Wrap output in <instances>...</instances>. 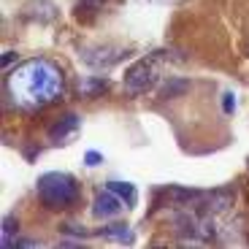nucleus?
<instances>
[{
	"label": "nucleus",
	"instance_id": "1",
	"mask_svg": "<svg viewBox=\"0 0 249 249\" xmlns=\"http://www.w3.org/2000/svg\"><path fill=\"white\" fill-rule=\"evenodd\" d=\"M65 92L62 71L49 60H30L8 76V95L19 108L49 106Z\"/></svg>",
	"mask_w": 249,
	"mask_h": 249
},
{
	"label": "nucleus",
	"instance_id": "2",
	"mask_svg": "<svg viewBox=\"0 0 249 249\" xmlns=\"http://www.w3.org/2000/svg\"><path fill=\"white\" fill-rule=\"evenodd\" d=\"M38 195H41L44 206H49V209H65V206H71L76 200L79 187H76V179L71 174L52 171V174H44L38 179Z\"/></svg>",
	"mask_w": 249,
	"mask_h": 249
},
{
	"label": "nucleus",
	"instance_id": "3",
	"mask_svg": "<svg viewBox=\"0 0 249 249\" xmlns=\"http://www.w3.org/2000/svg\"><path fill=\"white\" fill-rule=\"evenodd\" d=\"M157 73H160V68H157V54L141 57V60H136L130 68H127V73H124V89L133 92V95L143 92V89H149L157 81Z\"/></svg>",
	"mask_w": 249,
	"mask_h": 249
},
{
	"label": "nucleus",
	"instance_id": "4",
	"mask_svg": "<svg viewBox=\"0 0 249 249\" xmlns=\"http://www.w3.org/2000/svg\"><path fill=\"white\" fill-rule=\"evenodd\" d=\"M127 57V49L124 46H92V49L81 52V62L92 71H108L114 68L117 62H122Z\"/></svg>",
	"mask_w": 249,
	"mask_h": 249
},
{
	"label": "nucleus",
	"instance_id": "5",
	"mask_svg": "<svg viewBox=\"0 0 249 249\" xmlns=\"http://www.w3.org/2000/svg\"><path fill=\"white\" fill-rule=\"evenodd\" d=\"M124 212V200L119 198L117 193H111V190H100L98 195H95V200H92V217H98V219H114V217H119V214Z\"/></svg>",
	"mask_w": 249,
	"mask_h": 249
},
{
	"label": "nucleus",
	"instance_id": "6",
	"mask_svg": "<svg viewBox=\"0 0 249 249\" xmlns=\"http://www.w3.org/2000/svg\"><path fill=\"white\" fill-rule=\"evenodd\" d=\"M79 124H81V119L76 117V114H68L65 119H60V122H57L54 127H52V133H49L52 141H54V143H65L76 130H79Z\"/></svg>",
	"mask_w": 249,
	"mask_h": 249
},
{
	"label": "nucleus",
	"instance_id": "7",
	"mask_svg": "<svg viewBox=\"0 0 249 249\" xmlns=\"http://www.w3.org/2000/svg\"><path fill=\"white\" fill-rule=\"evenodd\" d=\"M106 187L111 190V193H117L119 198H122L124 203H127V206H133V203H136V198H138L136 184H130V181H108Z\"/></svg>",
	"mask_w": 249,
	"mask_h": 249
},
{
	"label": "nucleus",
	"instance_id": "8",
	"mask_svg": "<svg viewBox=\"0 0 249 249\" xmlns=\"http://www.w3.org/2000/svg\"><path fill=\"white\" fill-rule=\"evenodd\" d=\"M103 236H108V238H117L119 244H130V241H133V236H130V228H127V225H108L106 231H103Z\"/></svg>",
	"mask_w": 249,
	"mask_h": 249
},
{
	"label": "nucleus",
	"instance_id": "9",
	"mask_svg": "<svg viewBox=\"0 0 249 249\" xmlns=\"http://www.w3.org/2000/svg\"><path fill=\"white\" fill-rule=\"evenodd\" d=\"M14 233H17V219L6 217L3 219V236H0V244H3V247H14V241H11Z\"/></svg>",
	"mask_w": 249,
	"mask_h": 249
},
{
	"label": "nucleus",
	"instance_id": "10",
	"mask_svg": "<svg viewBox=\"0 0 249 249\" xmlns=\"http://www.w3.org/2000/svg\"><path fill=\"white\" fill-rule=\"evenodd\" d=\"M106 87V79H84L81 81V92H98Z\"/></svg>",
	"mask_w": 249,
	"mask_h": 249
},
{
	"label": "nucleus",
	"instance_id": "11",
	"mask_svg": "<svg viewBox=\"0 0 249 249\" xmlns=\"http://www.w3.org/2000/svg\"><path fill=\"white\" fill-rule=\"evenodd\" d=\"M222 108H225V114L236 111V98H233V92H225L222 95Z\"/></svg>",
	"mask_w": 249,
	"mask_h": 249
},
{
	"label": "nucleus",
	"instance_id": "12",
	"mask_svg": "<svg viewBox=\"0 0 249 249\" xmlns=\"http://www.w3.org/2000/svg\"><path fill=\"white\" fill-rule=\"evenodd\" d=\"M14 62H19V52H6V54H3V71H11V65Z\"/></svg>",
	"mask_w": 249,
	"mask_h": 249
},
{
	"label": "nucleus",
	"instance_id": "13",
	"mask_svg": "<svg viewBox=\"0 0 249 249\" xmlns=\"http://www.w3.org/2000/svg\"><path fill=\"white\" fill-rule=\"evenodd\" d=\"M84 162H87V165H100V162H103V155H100V152H87V155H84Z\"/></svg>",
	"mask_w": 249,
	"mask_h": 249
},
{
	"label": "nucleus",
	"instance_id": "14",
	"mask_svg": "<svg viewBox=\"0 0 249 249\" xmlns=\"http://www.w3.org/2000/svg\"><path fill=\"white\" fill-rule=\"evenodd\" d=\"M14 247H41V241H27V238H19Z\"/></svg>",
	"mask_w": 249,
	"mask_h": 249
},
{
	"label": "nucleus",
	"instance_id": "15",
	"mask_svg": "<svg viewBox=\"0 0 249 249\" xmlns=\"http://www.w3.org/2000/svg\"><path fill=\"white\" fill-rule=\"evenodd\" d=\"M84 3H92V6H98V3H100V0H84Z\"/></svg>",
	"mask_w": 249,
	"mask_h": 249
}]
</instances>
